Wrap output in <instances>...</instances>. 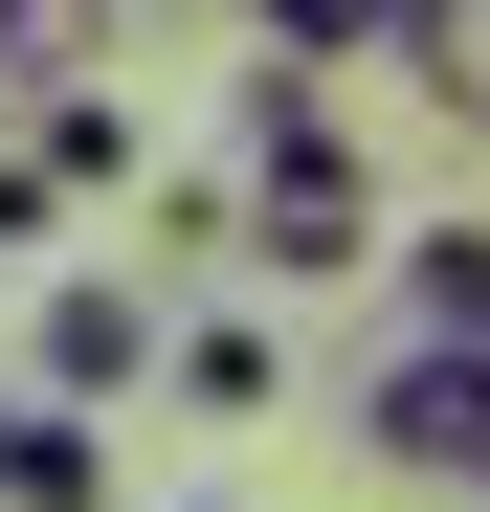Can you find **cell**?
Segmentation results:
<instances>
[{"label": "cell", "mask_w": 490, "mask_h": 512, "mask_svg": "<svg viewBox=\"0 0 490 512\" xmlns=\"http://www.w3.org/2000/svg\"><path fill=\"white\" fill-rule=\"evenodd\" d=\"M245 268H290V290H357L379 268V179H357L335 90H312V45L245 67Z\"/></svg>", "instance_id": "6da1fadb"}, {"label": "cell", "mask_w": 490, "mask_h": 512, "mask_svg": "<svg viewBox=\"0 0 490 512\" xmlns=\"http://www.w3.org/2000/svg\"><path fill=\"white\" fill-rule=\"evenodd\" d=\"M156 357H179V401H223V423L290 379V357H268V312H156Z\"/></svg>", "instance_id": "52a82bcc"}, {"label": "cell", "mask_w": 490, "mask_h": 512, "mask_svg": "<svg viewBox=\"0 0 490 512\" xmlns=\"http://www.w3.org/2000/svg\"><path fill=\"white\" fill-rule=\"evenodd\" d=\"M401 312H424V334H468V357H490V223H424V245H401Z\"/></svg>", "instance_id": "ba28073f"}, {"label": "cell", "mask_w": 490, "mask_h": 512, "mask_svg": "<svg viewBox=\"0 0 490 512\" xmlns=\"http://www.w3.org/2000/svg\"><path fill=\"white\" fill-rule=\"evenodd\" d=\"M379 67H401L446 134H490V0H401V23H379Z\"/></svg>", "instance_id": "5b68a950"}, {"label": "cell", "mask_w": 490, "mask_h": 512, "mask_svg": "<svg viewBox=\"0 0 490 512\" xmlns=\"http://www.w3.org/2000/svg\"><path fill=\"white\" fill-rule=\"evenodd\" d=\"M0 512H112V468H90V401H0Z\"/></svg>", "instance_id": "8992f818"}, {"label": "cell", "mask_w": 490, "mask_h": 512, "mask_svg": "<svg viewBox=\"0 0 490 512\" xmlns=\"http://www.w3.org/2000/svg\"><path fill=\"white\" fill-rule=\"evenodd\" d=\"M357 446H379V468H424V490H468V468H490V357H468V334L379 357V379H357Z\"/></svg>", "instance_id": "7a4b0ae2"}, {"label": "cell", "mask_w": 490, "mask_h": 512, "mask_svg": "<svg viewBox=\"0 0 490 512\" xmlns=\"http://www.w3.org/2000/svg\"><path fill=\"white\" fill-rule=\"evenodd\" d=\"M23 179H45V201H112V179H134V112L90 90V67H67V90H23Z\"/></svg>", "instance_id": "277c9868"}, {"label": "cell", "mask_w": 490, "mask_h": 512, "mask_svg": "<svg viewBox=\"0 0 490 512\" xmlns=\"http://www.w3.org/2000/svg\"><path fill=\"white\" fill-rule=\"evenodd\" d=\"M90 45H112V0H0V67H23V90H67Z\"/></svg>", "instance_id": "9c48e42d"}, {"label": "cell", "mask_w": 490, "mask_h": 512, "mask_svg": "<svg viewBox=\"0 0 490 512\" xmlns=\"http://www.w3.org/2000/svg\"><path fill=\"white\" fill-rule=\"evenodd\" d=\"M134 379H156V290L67 268V290H45V401H134Z\"/></svg>", "instance_id": "3957f363"}, {"label": "cell", "mask_w": 490, "mask_h": 512, "mask_svg": "<svg viewBox=\"0 0 490 512\" xmlns=\"http://www.w3.org/2000/svg\"><path fill=\"white\" fill-rule=\"evenodd\" d=\"M245 23H268V45H312V67H357V45L401 23V0H245Z\"/></svg>", "instance_id": "30bf717a"}]
</instances>
